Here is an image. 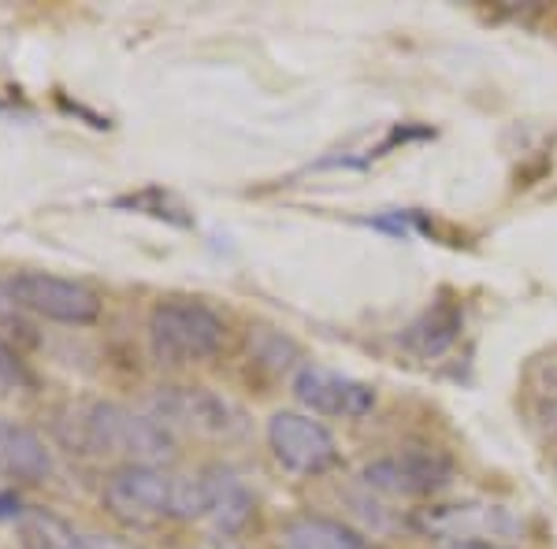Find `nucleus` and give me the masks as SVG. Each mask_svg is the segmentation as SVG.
<instances>
[{
	"label": "nucleus",
	"instance_id": "obj_1",
	"mask_svg": "<svg viewBox=\"0 0 557 549\" xmlns=\"http://www.w3.org/2000/svg\"><path fill=\"white\" fill-rule=\"evenodd\" d=\"M67 442L78 453H101V457H123L131 464L157 467L175 457L172 431L152 416H138V412L123 409V404L94 401L83 404L71 420Z\"/></svg>",
	"mask_w": 557,
	"mask_h": 549
},
{
	"label": "nucleus",
	"instance_id": "obj_2",
	"mask_svg": "<svg viewBox=\"0 0 557 549\" xmlns=\"http://www.w3.org/2000/svg\"><path fill=\"white\" fill-rule=\"evenodd\" d=\"M104 509L131 527H149L160 520H201V479H172L160 467L127 464L104 483Z\"/></svg>",
	"mask_w": 557,
	"mask_h": 549
},
{
	"label": "nucleus",
	"instance_id": "obj_3",
	"mask_svg": "<svg viewBox=\"0 0 557 549\" xmlns=\"http://www.w3.org/2000/svg\"><path fill=\"white\" fill-rule=\"evenodd\" d=\"M227 323L215 309L194 297H168L149 312V349L160 364H197L223 349Z\"/></svg>",
	"mask_w": 557,
	"mask_h": 549
},
{
	"label": "nucleus",
	"instance_id": "obj_4",
	"mask_svg": "<svg viewBox=\"0 0 557 549\" xmlns=\"http://www.w3.org/2000/svg\"><path fill=\"white\" fill-rule=\"evenodd\" d=\"M4 294L12 304L34 312L41 320L52 323H71V327H86L101 316V297L89 286L71 283L60 275H45V272H20L4 283Z\"/></svg>",
	"mask_w": 557,
	"mask_h": 549
},
{
	"label": "nucleus",
	"instance_id": "obj_5",
	"mask_svg": "<svg viewBox=\"0 0 557 549\" xmlns=\"http://www.w3.org/2000/svg\"><path fill=\"white\" fill-rule=\"evenodd\" d=\"M268 446L294 475H323L338 464V442L320 420L305 412H275L268 420Z\"/></svg>",
	"mask_w": 557,
	"mask_h": 549
},
{
	"label": "nucleus",
	"instance_id": "obj_6",
	"mask_svg": "<svg viewBox=\"0 0 557 549\" xmlns=\"http://www.w3.org/2000/svg\"><path fill=\"white\" fill-rule=\"evenodd\" d=\"M454 479V461L438 449H401L364 464V483L386 498H428Z\"/></svg>",
	"mask_w": 557,
	"mask_h": 549
},
{
	"label": "nucleus",
	"instance_id": "obj_7",
	"mask_svg": "<svg viewBox=\"0 0 557 549\" xmlns=\"http://www.w3.org/2000/svg\"><path fill=\"white\" fill-rule=\"evenodd\" d=\"M157 420L164 427H186L205 438H235L246 427L235 404L205 386H168L164 394H157Z\"/></svg>",
	"mask_w": 557,
	"mask_h": 549
},
{
	"label": "nucleus",
	"instance_id": "obj_8",
	"mask_svg": "<svg viewBox=\"0 0 557 549\" xmlns=\"http://www.w3.org/2000/svg\"><path fill=\"white\" fill-rule=\"evenodd\" d=\"M294 398L317 416L361 420L375 409V390L354 375H343L323 364H301L294 375Z\"/></svg>",
	"mask_w": 557,
	"mask_h": 549
},
{
	"label": "nucleus",
	"instance_id": "obj_9",
	"mask_svg": "<svg viewBox=\"0 0 557 549\" xmlns=\"http://www.w3.org/2000/svg\"><path fill=\"white\" fill-rule=\"evenodd\" d=\"M249 516H253V494L246 490V483L223 467H209L201 475V520L231 538L249 524Z\"/></svg>",
	"mask_w": 557,
	"mask_h": 549
},
{
	"label": "nucleus",
	"instance_id": "obj_10",
	"mask_svg": "<svg viewBox=\"0 0 557 549\" xmlns=\"http://www.w3.org/2000/svg\"><path fill=\"white\" fill-rule=\"evenodd\" d=\"M417 527L424 535L435 538H457V542H491L498 535V527H509V520L502 516V509H480V506H443V509H424V516L417 520Z\"/></svg>",
	"mask_w": 557,
	"mask_h": 549
},
{
	"label": "nucleus",
	"instance_id": "obj_11",
	"mask_svg": "<svg viewBox=\"0 0 557 549\" xmlns=\"http://www.w3.org/2000/svg\"><path fill=\"white\" fill-rule=\"evenodd\" d=\"M0 472L20 483H41L52 475L49 446L30 427L15 420H0Z\"/></svg>",
	"mask_w": 557,
	"mask_h": 549
},
{
	"label": "nucleus",
	"instance_id": "obj_12",
	"mask_svg": "<svg viewBox=\"0 0 557 549\" xmlns=\"http://www.w3.org/2000/svg\"><path fill=\"white\" fill-rule=\"evenodd\" d=\"M457 335H461V309L450 301H438L401 330V346L409 353L431 360V357H443L457 341Z\"/></svg>",
	"mask_w": 557,
	"mask_h": 549
},
{
	"label": "nucleus",
	"instance_id": "obj_13",
	"mask_svg": "<svg viewBox=\"0 0 557 549\" xmlns=\"http://www.w3.org/2000/svg\"><path fill=\"white\" fill-rule=\"evenodd\" d=\"M278 549H372V546L364 542V535L346 527L343 520L305 512V516H294L290 524L283 527Z\"/></svg>",
	"mask_w": 557,
	"mask_h": 549
},
{
	"label": "nucleus",
	"instance_id": "obj_14",
	"mask_svg": "<svg viewBox=\"0 0 557 549\" xmlns=\"http://www.w3.org/2000/svg\"><path fill=\"white\" fill-rule=\"evenodd\" d=\"M23 549H97L83 531H75L64 516L49 509H26L20 516Z\"/></svg>",
	"mask_w": 557,
	"mask_h": 549
},
{
	"label": "nucleus",
	"instance_id": "obj_15",
	"mask_svg": "<svg viewBox=\"0 0 557 549\" xmlns=\"http://www.w3.org/2000/svg\"><path fill=\"white\" fill-rule=\"evenodd\" d=\"M528 394H532V416L539 420V427L557 438V353L532 367Z\"/></svg>",
	"mask_w": 557,
	"mask_h": 549
},
{
	"label": "nucleus",
	"instance_id": "obj_16",
	"mask_svg": "<svg viewBox=\"0 0 557 549\" xmlns=\"http://www.w3.org/2000/svg\"><path fill=\"white\" fill-rule=\"evenodd\" d=\"M120 209H134V212H146V215H157V220H168V223H178V227H186L190 223V215H183L186 209L183 204H172V197H168L164 190H141L134 197H120Z\"/></svg>",
	"mask_w": 557,
	"mask_h": 549
},
{
	"label": "nucleus",
	"instance_id": "obj_17",
	"mask_svg": "<svg viewBox=\"0 0 557 549\" xmlns=\"http://www.w3.org/2000/svg\"><path fill=\"white\" fill-rule=\"evenodd\" d=\"M23 386H30V375H26L23 360L12 353V349L0 341V398H8V394L23 390Z\"/></svg>",
	"mask_w": 557,
	"mask_h": 549
},
{
	"label": "nucleus",
	"instance_id": "obj_18",
	"mask_svg": "<svg viewBox=\"0 0 557 549\" xmlns=\"http://www.w3.org/2000/svg\"><path fill=\"white\" fill-rule=\"evenodd\" d=\"M446 549H502L498 542H450Z\"/></svg>",
	"mask_w": 557,
	"mask_h": 549
}]
</instances>
